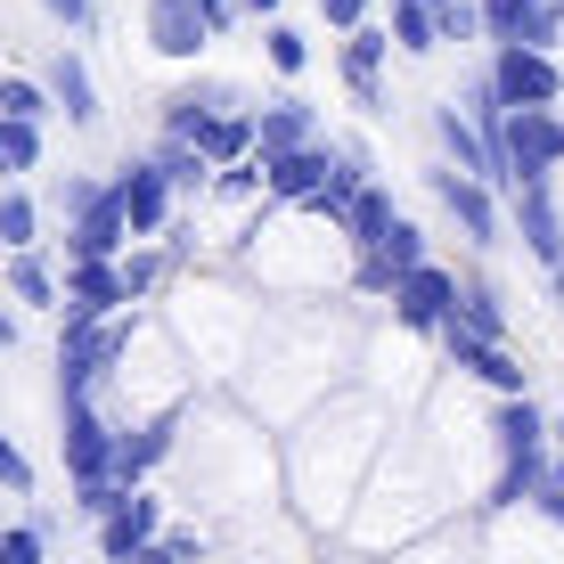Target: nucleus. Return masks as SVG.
<instances>
[{"instance_id": "bb28decb", "label": "nucleus", "mask_w": 564, "mask_h": 564, "mask_svg": "<svg viewBox=\"0 0 564 564\" xmlns=\"http://www.w3.org/2000/svg\"><path fill=\"white\" fill-rule=\"evenodd\" d=\"M42 172V123H9L0 115V181H25Z\"/></svg>"}, {"instance_id": "f704fd0d", "label": "nucleus", "mask_w": 564, "mask_h": 564, "mask_svg": "<svg viewBox=\"0 0 564 564\" xmlns=\"http://www.w3.org/2000/svg\"><path fill=\"white\" fill-rule=\"evenodd\" d=\"M327 140H336V155H344V172H352V181H377V148H368L360 131H327Z\"/></svg>"}, {"instance_id": "4468645a", "label": "nucleus", "mask_w": 564, "mask_h": 564, "mask_svg": "<svg viewBox=\"0 0 564 564\" xmlns=\"http://www.w3.org/2000/svg\"><path fill=\"white\" fill-rule=\"evenodd\" d=\"M155 532H164V508H155L148 491H115V508L99 516V549H107V564L140 556V549H148Z\"/></svg>"}, {"instance_id": "c85d7f7f", "label": "nucleus", "mask_w": 564, "mask_h": 564, "mask_svg": "<svg viewBox=\"0 0 564 564\" xmlns=\"http://www.w3.org/2000/svg\"><path fill=\"white\" fill-rule=\"evenodd\" d=\"M262 50H270V66H279L286 83H295V74L311 66V33H303V25H286V17H270V25H262Z\"/></svg>"}, {"instance_id": "cd10ccee", "label": "nucleus", "mask_w": 564, "mask_h": 564, "mask_svg": "<svg viewBox=\"0 0 564 564\" xmlns=\"http://www.w3.org/2000/svg\"><path fill=\"white\" fill-rule=\"evenodd\" d=\"M0 115L9 123H50V90H42V74H0Z\"/></svg>"}, {"instance_id": "ddd939ff", "label": "nucleus", "mask_w": 564, "mask_h": 564, "mask_svg": "<svg viewBox=\"0 0 564 564\" xmlns=\"http://www.w3.org/2000/svg\"><path fill=\"white\" fill-rule=\"evenodd\" d=\"M384 57H393V33H384V25H360V33H344V50H336V66H344V90H352V107H368V115L384 107Z\"/></svg>"}, {"instance_id": "72a5a7b5", "label": "nucleus", "mask_w": 564, "mask_h": 564, "mask_svg": "<svg viewBox=\"0 0 564 564\" xmlns=\"http://www.w3.org/2000/svg\"><path fill=\"white\" fill-rule=\"evenodd\" d=\"M0 491H17V499H33V458L17 451L9 434H0Z\"/></svg>"}, {"instance_id": "58836bf2", "label": "nucleus", "mask_w": 564, "mask_h": 564, "mask_svg": "<svg viewBox=\"0 0 564 564\" xmlns=\"http://www.w3.org/2000/svg\"><path fill=\"white\" fill-rule=\"evenodd\" d=\"M319 17H327L336 33H360V25H368V0H319Z\"/></svg>"}, {"instance_id": "a878e982", "label": "nucleus", "mask_w": 564, "mask_h": 564, "mask_svg": "<svg viewBox=\"0 0 564 564\" xmlns=\"http://www.w3.org/2000/svg\"><path fill=\"white\" fill-rule=\"evenodd\" d=\"M25 246H42V205L9 181L0 188V254H25Z\"/></svg>"}, {"instance_id": "aec40b11", "label": "nucleus", "mask_w": 564, "mask_h": 564, "mask_svg": "<svg viewBox=\"0 0 564 564\" xmlns=\"http://www.w3.org/2000/svg\"><path fill=\"white\" fill-rule=\"evenodd\" d=\"M205 42H213V33H205L197 0H148V50L155 57H197Z\"/></svg>"}, {"instance_id": "4c0bfd02", "label": "nucleus", "mask_w": 564, "mask_h": 564, "mask_svg": "<svg viewBox=\"0 0 564 564\" xmlns=\"http://www.w3.org/2000/svg\"><path fill=\"white\" fill-rule=\"evenodd\" d=\"M532 499H540V508H549V516L564 523V458H556V466H540V482H532Z\"/></svg>"}, {"instance_id": "6e6552de", "label": "nucleus", "mask_w": 564, "mask_h": 564, "mask_svg": "<svg viewBox=\"0 0 564 564\" xmlns=\"http://www.w3.org/2000/svg\"><path fill=\"white\" fill-rule=\"evenodd\" d=\"M425 181H434L442 213H451V221L466 229V238H475L482 254H491V246H499V197H491V188H482L475 172H451V164H434V172H425Z\"/></svg>"}, {"instance_id": "393cba45", "label": "nucleus", "mask_w": 564, "mask_h": 564, "mask_svg": "<svg viewBox=\"0 0 564 564\" xmlns=\"http://www.w3.org/2000/svg\"><path fill=\"white\" fill-rule=\"evenodd\" d=\"M458 327H475V336H499V344H508V303H499L491 279H458Z\"/></svg>"}, {"instance_id": "412c9836", "label": "nucleus", "mask_w": 564, "mask_h": 564, "mask_svg": "<svg viewBox=\"0 0 564 564\" xmlns=\"http://www.w3.org/2000/svg\"><path fill=\"white\" fill-rule=\"evenodd\" d=\"M197 155L213 172H238V164H254V107H238V115H213V123L197 131Z\"/></svg>"}, {"instance_id": "0eeeda50", "label": "nucleus", "mask_w": 564, "mask_h": 564, "mask_svg": "<svg viewBox=\"0 0 564 564\" xmlns=\"http://www.w3.org/2000/svg\"><path fill=\"white\" fill-rule=\"evenodd\" d=\"M434 336H442V352H451L466 377H482L499 401H516V393H523V368H516V352H508L499 336H475V327H458V319H442Z\"/></svg>"}, {"instance_id": "39448f33", "label": "nucleus", "mask_w": 564, "mask_h": 564, "mask_svg": "<svg viewBox=\"0 0 564 564\" xmlns=\"http://www.w3.org/2000/svg\"><path fill=\"white\" fill-rule=\"evenodd\" d=\"M57 442H66V475H74V491H99V482H115V425L99 417V401L90 393H66L57 401Z\"/></svg>"}, {"instance_id": "1a4fd4ad", "label": "nucleus", "mask_w": 564, "mask_h": 564, "mask_svg": "<svg viewBox=\"0 0 564 564\" xmlns=\"http://www.w3.org/2000/svg\"><path fill=\"white\" fill-rule=\"evenodd\" d=\"M107 188H115V205H123L131 238H164V229H172V205H181V197L164 188V172H155L148 155H140V164H123Z\"/></svg>"}, {"instance_id": "2f4dec72", "label": "nucleus", "mask_w": 564, "mask_h": 564, "mask_svg": "<svg viewBox=\"0 0 564 564\" xmlns=\"http://www.w3.org/2000/svg\"><path fill=\"white\" fill-rule=\"evenodd\" d=\"M0 564H50V540L33 532V523H9V532H0Z\"/></svg>"}, {"instance_id": "5701e85b", "label": "nucleus", "mask_w": 564, "mask_h": 564, "mask_svg": "<svg viewBox=\"0 0 564 564\" xmlns=\"http://www.w3.org/2000/svg\"><path fill=\"white\" fill-rule=\"evenodd\" d=\"M148 164L164 172L172 197H205V188H213V164H205V155L188 148V140H155V148H148Z\"/></svg>"}, {"instance_id": "2eb2a0df", "label": "nucleus", "mask_w": 564, "mask_h": 564, "mask_svg": "<svg viewBox=\"0 0 564 564\" xmlns=\"http://www.w3.org/2000/svg\"><path fill=\"white\" fill-rule=\"evenodd\" d=\"M42 90H50V107L66 115V123H83V131L99 123V83H90V57H83V50L57 42V57L42 66Z\"/></svg>"}, {"instance_id": "79ce46f5", "label": "nucleus", "mask_w": 564, "mask_h": 564, "mask_svg": "<svg viewBox=\"0 0 564 564\" xmlns=\"http://www.w3.org/2000/svg\"><path fill=\"white\" fill-rule=\"evenodd\" d=\"M549 442H556V451H564V417H556V425H549Z\"/></svg>"}, {"instance_id": "a211bd4d", "label": "nucleus", "mask_w": 564, "mask_h": 564, "mask_svg": "<svg viewBox=\"0 0 564 564\" xmlns=\"http://www.w3.org/2000/svg\"><path fill=\"white\" fill-rule=\"evenodd\" d=\"M172 434H181V410H164V417H148L140 434H115V482L123 491H140V482L164 466V451H172Z\"/></svg>"}, {"instance_id": "4be33fe9", "label": "nucleus", "mask_w": 564, "mask_h": 564, "mask_svg": "<svg viewBox=\"0 0 564 564\" xmlns=\"http://www.w3.org/2000/svg\"><path fill=\"white\" fill-rule=\"evenodd\" d=\"M336 229H344V238L360 246V254H377V246H384V229H393V197H384L377 181H360L352 197H344V213H336Z\"/></svg>"}, {"instance_id": "9b49d317", "label": "nucleus", "mask_w": 564, "mask_h": 564, "mask_svg": "<svg viewBox=\"0 0 564 564\" xmlns=\"http://www.w3.org/2000/svg\"><path fill=\"white\" fill-rule=\"evenodd\" d=\"M491 42H523V50H556L564 33V0H475Z\"/></svg>"}, {"instance_id": "37998d69", "label": "nucleus", "mask_w": 564, "mask_h": 564, "mask_svg": "<svg viewBox=\"0 0 564 564\" xmlns=\"http://www.w3.org/2000/svg\"><path fill=\"white\" fill-rule=\"evenodd\" d=\"M549 279H556V295H564V262H556V270H549Z\"/></svg>"}, {"instance_id": "a19ab883", "label": "nucleus", "mask_w": 564, "mask_h": 564, "mask_svg": "<svg viewBox=\"0 0 564 564\" xmlns=\"http://www.w3.org/2000/svg\"><path fill=\"white\" fill-rule=\"evenodd\" d=\"M238 9H246V17H262V25H270V17H279V0H238Z\"/></svg>"}, {"instance_id": "7c9ffc66", "label": "nucleus", "mask_w": 564, "mask_h": 564, "mask_svg": "<svg viewBox=\"0 0 564 564\" xmlns=\"http://www.w3.org/2000/svg\"><path fill=\"white\" fill-rule=\"evenodd\" d=\"M417 9L434 17L442 42H475V33H482V9H475V0H417Z\"/></svg>"}, {"instance_id": "f8f14e48", "label": "nucleus", "mask_w": 564, "mask_h": 564, "mask_svg": "<svg viewBox=\"0 0 564 564\" xmlns=\"http://www.w3.org/2000/svg\"><path fill=\"white\" fill-rule=\"evenodd\" d=\"M393 311L410 327H442V319H458V270H442L434 254H425L417 270H401L393 279Z\"/></svg>"}, {"instance_id": "9d476101", "label": "nucleus", "mask_w": 564, "mask_h": 564, "mask_svg": "<svg viewBox=\"0 0 564 564\" xmlns=\"http://www.w3.org/2000/svg\"><path fill=\"white\" fill-rule=\"evenodd\" d=\"M123 254H131V221L115 205V188H99L66 229V262H123Z\"/></svg>"}, {"instance_id": "f257e3e1", "label": "nucleus", "mask_w": 564, "mask_h": 564, "mask_svg": "<svg viewBox=\"0 0 564 564\" xmlns=\"http://www.w3.org/2000/svg\"><path fill=\"white\" fill-rule=\"evenodd\" d=\"M262 164V197L270 205H311V213H327L336 221L344 213V197H352V172H344V155H336V140H311V148H286V155H254Z\"/></svg>"}, {"instance_id": "e433bc0d", "label": "nucleus", "mask_w": 564, "mask_h": 564, "mask_svg": "<svg viewBox=\"0 0 564 564\" xmlns=\"http://www.w3.org/2000/svg\"><path fill=\"white\" fill-rule=\"evenodd\" d=\"M197 17H205V33H213V42L246 25V9H238V0H197Z\"/></svg>"}, {"instance_id": "6ab92c4d", "label": "nucleus", "mask_w": 564, "mask_h": 564, "mask_svg": "<svg viewBox=\"0 0 564 564\" xmlns=\"http://www.w3.org/2000/svg\"><path fill=\"white\" fill-rule=\"evenodd\" d=\"M516 229H523V246H532V262H564V205H556V188L540 181V188H516Z\"/></svg>"}, {"instance_id": "ea45409f", "label": "nucleus", "mask_w": 564, "mask_h": 564, "mask_svg": "<svg viewBox=\"0 0 564 564\" xmlns=\"http://www.w3.org/2000/svg\"><path fill=\"white\" fill-rule=\"evenodd\" d=\"M17 336H25V327H17V311H0V352H17Z\"/></svg>"}, {"instance_id": "c9c22d12", "label": "nucleus", "mask_w": 564, "mask_h": 564, "mask_svg": "<svg viewBox=\"0 0 564 564\" xmlns=\"http://www.w3.org/2000/svg\"><path fill=\"white\" fill-rule=\"evenodd\" d=\"M115 270H123V295H148V286L164 279V254H123Z\"/></svg>"}, {"instance_id": "7ed1b4c3", "label": "nucleus", "mask_w": 564, "mask_h": 564, "mask_svg": "<svg viewBox=\"0 0 564 564\" xmlns=\"http://www.w3.org/2000/svg\"><path fill=\"white\" fill-rule=\"evenodd\" d=\"M499 482H491V499L482 508H523L532 499V482H540V466H549V417L532 410V393H516V401H499Z\"/></svg>"}, {"instance_id": "423d86ee", "label": "nucleus", "mask_w": 564, "mask_h": 564, "mask_svg": "<svg viewBox=\"0 0 564 564\" xmlns=\"http://www.w3.org/2000/svg\"><path fill=\"white\" fill-rule=\"evenodd\" d=\"M482 83L499 90V107H556V99H564L556 57H549V50H523V42H499V57H491V74H482Z\"/></svg>"}, {"instance_id": "b1692460", "label": "nucleus", "mask_w": 564, "mask_h": 564, "mask_svg": "<svg viewBox=\"0 0 564 564\" xmlns=\"http://www.w3.org/2000/svg\"><path fill=\"white\" fill-rule=\"evenodd\" d=\"M9 295L33 303V311H57V270L42 246H25V254H9Z\"/></svg>"}, {"instance_id": "473e14b6", "label": "nucleus", "mask_w": 564, "mask_h": 564, "mask_svg": "<svg viewBox=\"0 0 564 564\" xmlns=\"http://www.w3.org/2000/svg\"><path fill=\"white\" fill-rule=\"evenodd\" d=\"M197 556V532H155L140 556H123V564H188Z\"/></svg>"}, {"instance_id": "c756f323", "label": "nucleus", "mask_w": 564, "mask_h": 564, "mask_svg": "<svg viewBox=\"0 0 564 564\" xmlns=\"http://www.w3.org/2000/svg\"><path fill=\"white\" fill-rule=\"evenodd\" d=\"M393 50H410V57H425V50H442V33H434V17L417 9V0H393Z\"/></svg>"}, {"instance_id": "f3484780", "label": "nucleus", "mask_w": 564, "mask_h": 564, "mask_svg": "<svg viewBox=\"0 0 564 564\" xmlns=\"http://www.w3.org/2000/svg\"><path fill=\"white\" fill-rule=\"evenodd\" d=\"M131 295H123V270L115 262H66V319H115Z\"/></svg>"}, {"instance_id": "dca6fc26", "label": "nucleus", "mask_w": 564, "mask_h": 564, "mask_svg": "<svg viewBox=\"0 0 564 564\" xmlns=\"http://www.w3.org/2000/svg\"><path fill=\"white\" fill-rule=\"evenodd\" d=\"M311 140H327V123H319V107L311 99H270L254 107V155H286V148H311Z\"/></svg>"}, {"instance_id": "f03ea898", "label": "nucleus", "mask_w": 564, "mask_h": 564, "mask_svg": "<svg viewBox=\"0 0 564 564\" xmlns=\"http://www.w3.org/2000/svg\"><path fill=\"white\" fill-rule=\"evenodd\" d=\"M491 155H499V172H508V197H516V188L556 181V164H564V115L556 107H508V115H499V131H491Z\"/></svg>"}, {"instance_id": "20e7f679", "label": "nucleus", "mask_w": 564, "mask_h": 564, "mask_svg": "<svg viewBox=\"0 0 564 564\" xmlns=\"http://www.w3.org/2000/svg\"><path fill=\"white\" fill-rule=\"evenodd\" d=\"M123 344H131V319H123V311H115V319H66V344H57V401H66V393H90V384L123 360Z\"/></svg>"}]
</instances>
